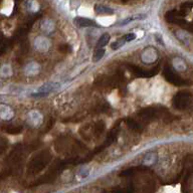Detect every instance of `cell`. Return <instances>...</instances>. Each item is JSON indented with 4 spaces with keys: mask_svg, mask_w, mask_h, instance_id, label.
Segmentation results:
<instances>
[{
    "mask_svg": "<svg viewBox=\"0 0 193 193\" xmlns=\"http://www.w3.org/2000/svg\"><path fill=\"white\" fill-rule=\"evenodd\" d=\"M60 86V83H46L44 85H42L40 88H38V90L31 95V96H44L48 95L51 91H55L56 89H59Z\"/></svg>",
    "mask_w": 193,
    "mask_h": 193,
    "instance_id": "6da1fadb",
    "label": "cell"
},
{
    "mask_svg": "<svg viewBox=\"0 0 193 193\" xmlns=\"http://www.w3.org/2000/svg\"><path fill=\"white\" fill-rule=\"evenodd\" d=\"M33 45L38 51H46L50 50L51 42L45 36H37L33 42Z\"/></svg>",
    "mask_w": 193,
    "mask_h": 193,
    "instance_id": "7a4b0ae2",
    "label": "cell"
},
{
    "mask_svg": "<svg viewBox=\"0 0 193 193\" xmlns=\"http://www.w3.org/2000/svg\"><path fill=\"white\" fill-rule=\"evenodd\" d=\"M157 57H158L157 51L152 47H149L147 50H145L141 55V60L145 64H152V62H154L157 60Z\"/></svg>",
    "mask_w": 193,
    "mask_h": 193,
    "instance_id": "3957f363",
    "label": "cell"
},
{
    "mask_svg": "<svg viewBox=\"0 0 193 193\" xmlns=\"http://www.w3.org/2000/svg\"><path fill=\"white\" fill-rule=\"evenodd\" d=\"M27 120L32 126L37 127L42 123V115L36 110H32L30 111L27 115Z\"/></svg>",
    "mask_w": 193,
    "mask_h": 193,
    "instance_id": "277c9868",
    "label": "cell"
},
{
    "mask_svg": "<svg viewBox=\"0 0 193 193\" xmlns=\"http://www.w3.org/2000/svg\"><path fill=\"white\" fill-rule=\"evenodd\" d=\"M14 113L12 109L9 107V106L5 104H1L0 105V117L2 120H10L13 118Z\"/></svg>",
    "mask_w": 193,
    "mask_h": 193,
    "instance_id": "5b68a950",
    "label": "cell"
},
{
    "mask_svg": "<svg viewBox=\"0 0 193 193\" xmlns=\"http://www.w3.org/2000/svg\"><path fill=\"white\" fill-rule=\"evenodd\" d=\"M75 23L80 27H91V26H98L96 22L94 20L86 17H76L75 18Z\"/></svg>",
    "mask_w": 193,
    "mask_h": 193,
    "instance_id": "8992f818",
    "label": "cell"
},
{
    "mask_svg": "<svg viewBox=\"0 0 193 193\" xmlns=\"http://www.w3.org/2000/svg\"><path fill=\"white\" fill-rule=\"evenodd\" d=\"M40 70V66L39 65L37 64V62H29V64H27L24 67V72H25V75L27 76H34V75H37L38 72Z\"/></svg>",
    "mask_w": 193,
    "mask_h": 193,
    "instance_id": "52a82bcc",
    "label": "cell"
},
{
    "mask_svg": "<svg viewBox=\"0 0 193 193\" xmlns=\"http://www.w3.org/2000/svg\"><path fill=\"white\" fill-rule=\"evenodd\" d=\"M40 28H41V30L43 32L50 33L55 29V22L52 21L51 19H44V20L41 22Z\"/></svg>",
    "mask_w": 193,
    "mask_h": 193,
    "instance_id": "ba28073f",
    "label": "cell"
},
{
    "mask_svg": "<svg viewBox=\"0 0 193 193\" xmlns=\"http://www.w3.org/2000/svg\"><path fill=\"white\" fill-rule=\"evenodd\" d=\"M173 66L175 67V70H178V71H183L185 70L186 69V64L185 61L183 60L182 59H180V57H175L174 60H173Z\"/></svg>",
    "mask_w": 193,
    "mask_h": 193,
    "instance_id": "9c48e42d",
    "label": "cell"
},
{
    "mask_svg": "<svg viewBox=\"0 0 193 193\" xmlns=\"http://www.w3.org/2000/svg\"><path fill=\"white\" fill-rule=\"evenodd\" d=\"M157 161V154L151 152V153H148L146 156L144 158V164L145 165H152V164H155Z\"/></svg>",
    "mask_w": 193,
    "mask_h": 193,
    "instance_id": "30bf717a",
    "label": "cell"
},
{
    "mask_svg": "<svg viewBox=\"0 0 193 193\" xmlns=\"http://www.w3.org/2000/svg\"><path fill=\"white\" fill-rule=\"evenodd\" d=\"M95 11H96V13H98V14H105V15L114 13L113 9H111L110 7H107V6H103V5H96L95 6Z\"/></svg>",
    "mask_w": 193,
    "mask_h": 193,
    "instance_id": "8fae6325",
    "label": "cell"
},
{
    "mask_svg": "<svg viewBox=\"0 0 193 193\" xmlns=\"http://www.w3.org/2000/svg\"><path fill=\"white\" fill-rule=\"evenodd\" d=\"M109 40H110V35L108 34V33H105V34H103L99 38L98 43H96V47L98 48L105 47L109 43Z\"/></svg>",
    "mask_w": 193,
    "mask_h": 193,
    "instance_id": "7c38bea8",
    "label": "cell"
},
{
    "mask_svg": "<svg viewBox=\"0 0 193 193\" xmlns=\"http://www.w3.org/2000/svg\"><path fill=\"white\" fill-rule=\"evenodd\" d=\"M26 7L29 11L36 12V11H38V9H39V4H38L37 1H35V0H28V1L26 2Z\"/></svg>",
    "mask_w": 193,
    "mask_h": 193,
    "instance_id": "4fadbf2b",
    "label": "cell"
},
{
    "mask_svg": "<svg viewBox=\"0 0 193 193\" xmlns=\"http://www.w3.org/2000/svg\"><path fill=\"white\" fill-rule=\"evenodd\" d=\"M144 18H146V15H144V14H138V15H133L131 17L126 18L125 20L121 21L119 24L120 25H125V24H127L128 22H131L133 20H139V19H144Z\"/></svg>",
    "mask_w": 193,
    "mask_h": 193,
    "instance_id": "5bb4252c",
    "label": "cell"
},
{
    "mask_svg": "<svg viewBox=\"0 0 193 193\" xmlns=\"http://www.w3.org/2000/svg\"><path fill=\"white\" fill-rule=\"evenodd\" d=\"M11 66L9 65H3L1 66V70H0V74H1V76H3V78H7V76H9L11 75Z\"/></svg>",
    "mask_w": 193,
    "mask_h": 193,
    "instance_id": "9a60e30c",
    "label": "cell"
},
{
    "mask_svg": "<svg viewBox=\"0 0 193 193\" xmlns=\"http://www.w3.org/2000/svg\"><path fill=\"white\" fill-rule=\"evenodd\" d=\"M105 52H106L105 48H99V50H96V52H95V54H94L93 61H94V62H96V61H99V60H100L102 59V57L104 56Z\"/></svg>",
    "mask_w": 193,
    "mask_h": 193,
    "instance_id": "2e32d148",
    "label": "cell"
},
{
    "mask_svg": "<svg viewBox=\"0 0 193 193\" xmlns=\"http://www.w3.org/2000/svg\"><path fill=\"white\" fill-rule=\"evenodd\" d=\"M125 42H126V40H125L124 38H121V39L116 40L115 42H113L112 44H111V47H112V50H119V48H121L125 44Z\"/></svg>",
    "mask_w": 193,
    "mask_h": 193,
    "instance_id": "e0dca14e",
    "label": "cell"
},
{
    "mask_svg": "<svg viewBox=\"0 0 193 193\" xmlns=\"http://www.w3.org/2000/svg\"><path fill=\"white\" fill-rule=\"evenodd\" d=\"M123 38L126 41H132L136 38V34H134V33H129V34H126Z\"/></svg>",
    "mask_w": 193,
    "mask_h": 193,
    "instance_id": "ac0fdd59",
    "label": "cell"
},
{
    "mask_svg": "<svg viewBox=\"0 0 193 193\" xmlns=\"http://www.w3.org/2000/svg\"><path fill=\"white\" fill-rule=\"evenodd\" d=\"M79 174L81 178H86V177H88V175L90 174V170H88V169H83L81 171H80Z\"/></svg>",
    "mask_w": 193,
    "mask_h": 193,
    "instance_id": "d6986e66",
    "label": "cell"
}]
</instances>
